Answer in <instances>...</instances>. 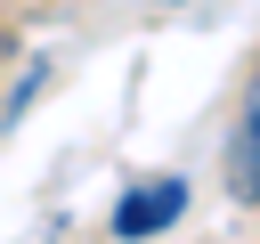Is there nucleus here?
Masks as SVG:
<instances>
[{"label":"nucleus","mask_w":260,"mask_h":244,"mask_svg":"<svg viewBox=\"0 0 260 244\" xmlns=\"http://www.w3.org/2000/svg\"><path fill=\"white\" fill-rule=\"evenodd\" d=\"M179 211H187V179H179V171H162V179L122 187V195H114V211H106V228H114V244H146V236H162Z\"/></svg>","instance_id":"obj_1"},{"label":"nucleus","mask_w":260,"mask_h":244,"mask_svg":"<svg viewBox=\"0 0 260 244\" xmlns=\"http://www.w3.org/2000/svg\"><path fill=\"white\" fill-rule=\"evenodd\" d=\"M219 179L236 203H260V65L236 98V122H228V146H219Z\"/></svg>","instance_id":"obj_2"},{"label":"nucleus","mask_w":260,"mask_h":244,"mask_svg":"<svg viewBox=\"0 0 260 244\" xmlns=\"http://www.w3.org/2000/svg\"><path fill=\"white\" fill-rule=\"evenodd\" d=\"M41 81H49V57H32V65H24V81L8 89V114H0V122H24V106L41 98Z\"/></svg>","instance_id":"obj_3"},{"label":"nucleus","mask_w":260,"mask_h":244,"mask_svg":"<svg viewBox=\"0 0 260 244\" xmlns=\"http://www.w3.org/2000/svg\"><path fill=\"white\" fill-rule=\"evenodd\" d=\"M154 8H179V0H154Z\"/></svg>","instance_id":"obj_4"}]
</instances>
